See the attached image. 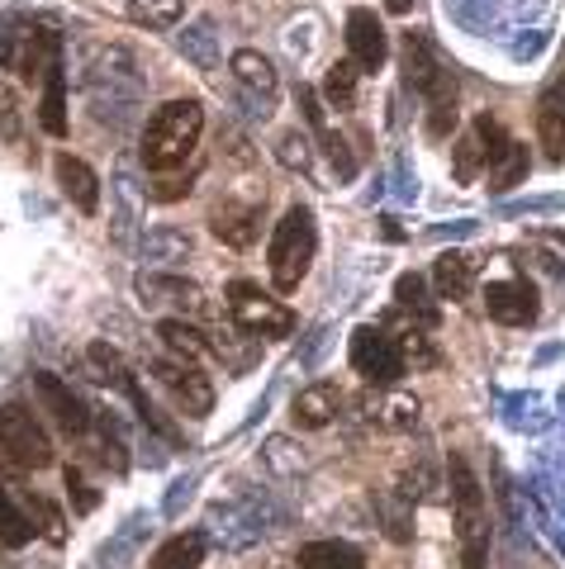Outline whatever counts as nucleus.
<instances>
[{"label":"nucleus","mask_w":565,"mask_h":569,"mask_svg":"<svg viewBox=\"0 0 565 569\" xmlns=\"http://www.w3.org/2000/svg\"><path fill=\"white\" fill-rule=\"evenodd\" d=\"M200 133H205L200 100H167L143 129V167H148V176L181 167L186 157L196 152Z\"/></svg>","instance_id":"f257e3e1"},{"label":"nucleus","mask_w":565,"mask_h":569,"mask_svg":"<svg viewBox=\"0 0 565 569\" xmlns=\"http://www.w3.org/2000/svg\"><path fill=\"white\" fill-rule=\"evenodd\" d=\"M314 252H319V223H314V209L295 204L280 213L276 233H271V252H267V266H271V284L280 295L299 290V280L309 276L314 266Z\"/></svg>","instance_id":"f03ea898"},{"label":"nucleus","mask_w":565,"mask_h":569,"mask_svg":"<svg viewBox=\"0 0 565 569\" xmlns=\"http://www.w3.org/2000/svg\"><path fill=\"white\" fill-rule=\"evenodd\" d=\"M452 475V512H456V537H462V569H485L489 560V508H485V489L475 479L466 456L447 460Z\"/></svg>","instance_id":"7ed1b4c3"},{"label":"nucleus","mask_w":565,"mask_h":569,"mask_svg":"<svg viewBox=\"0 0 565 569\" xmlns=\"http://www.w3.org/2000/svg\"><path fill=\"white\" fill-rule=\"evenodd\" d=\"M224 299H228V313L247 337H261V342H280L290 337L299 318L280 305L276 295H267L257 280H228L224 284Z\"/></svg>","instance_id":"20e7f679"},{"label":"nucleus","mask_w":565,"mask_h":569,"mask_svg":"<svg viewBox=\"0 0 565 569\" xmlns=\"http://www.w3.org/2000/svg\"><path fill=\"white\" fill-rule=\"evenodd\" d=\"M0 451H6L20 470L52 466V437H48V427L33 418V408H24V403L0 408Z\"/></svg>","instance_id":"39448f33"},{"label":"nucleus","mask_w":565,"mask_h":569,"mask_svg":"<svg viewBox=\"0 0 565 569\" xmlns=\"http://www.w3.org/2000/svg\"><path fill=\"white\" fill-rule=\"evenodd\" d=\"M148 376L157 380L171 395V403L181 408L186 418H209L215 413V385H209V376L200 370V361H152Z\"/></svg>","instance_id":"423d86ee"},{"label":"nucleus","mask_w":565,"mask_h":569,"mask_svg":"<svg viewBox=\"0 0 565 569\" xmlns=\"http://www.w3.org/2000/svg\"><path fill=\"white\" fill-rule=\"evenodd\" d=\"M351 366H357V376L370 380V385H395L404 380V370H409V361H404L399 342L385 328H357L351 332Z\"/></svg>","instance_id":"0eeeda50"},{"label":"nucleus","mask_w":565,"mask_h":569,"mask_svg":"<svg viewBox=\"0 0 565 569\" xmlns=\"http://www.w3.org/2000/svg\"><path fill=\"white\" fill-rule=\"evenodd\" d=\"M52 52H58V33L43 29V24H33V20L14 24L6 39H0V62H6L10 71H20V81H33L43 67L58 62Z\"/></svg>","instance_id":"6e6552de"},{"label":"nucleus","mask_w":565,"mask_h":569,"mask_svg":"<svg viewBox=\"0 0 565 569\" xmlns=\"http://www.w3.org/2000/svg\"><path fill=\"white\" fill-rule=\"evenodd\" d=\"M504 148H508L504 123L494 114H475V123L462 133V142H456V186H470L480 171H489V162Z\"/></svg>","instance_id":"1a4fd4ad"},{"label":"nucleus","mask_w":565,"mask_h":569,"mask_svg":"<svg viewBox=\"0 0 565 569\" xmlns=\"http://www.w3.org/2000/svg\"><path fill=\"white\" fill-rule=\"evenodd\" d=\"M209 233L234 252H252L257 233H261V204L242 200V194H224V200L209 209Z\"/></svg>","instance_id":"9d476101"},{"label":"nucleus","mask_w":565,"mask_h":569,"mask_svg":"<svg viewBox=\"0 0 565 569\" xmlns=\"http://www.w3.org/2000/svg\"><path fill=\"white\" fill-rule=\"evenodd\" d=\"M485 313L504 328H527V323H537V313H542V295L533 280H489Z\"/></svg>","instance_id":"9b49d317"},{"label":"nucleus","mask_w":565,"mask_h":569,"mask_svg":"<svg viewBox=\"0 0 565 569\" xmlns=\"http://www.w3.org/2000/svg\"><path fill=\"white\" fill-rule=\"evenodd\" d=\"M33 395L43 399V408L52 413V422H58L67 437H86V432H91V408H86V399H81L67 380L39 370V376H33Z\"/></svg>","instance_id":"f8f14e48"},{"label":"nucleus","mask_w":565,"mask_h":569,"mask_svg":"<svg viewBox=\"0 0 565 569\" xmlns=\"http://www.w3.org/2000/svg\"><path fill=\"white\" fill-rule=\"evenodd\" d=\"M347 52L351 62H357L361 71H380L385 62H390V39H385L380 20L370 10H351L347 14Z\"/></svg>","instance_id":"ddd939ff"},{"label":"nucleus","mask_w":565,"mask_h":569,"mask_svg":"<svg viewBox=\"0 0 565 569\" xmlns=\"http://www.w3.org/2000/svg\"><path fill=\"white\" fill-rule=\"evenodd\" d=\"M537 138L546 162H565V71L546 81V91L537 96Z\"/></svg>","instance_id":"4468645a"},{"label":"nucleus","mask_w":565,"mask_h":569,"mask_svg":"<svg viewBox=\"0 0 565 569\" xmlns=\"http://www.w3.org/2000/svg\"><path fill=\"white\" fill-rule=\"evenodd\" d=\"M52 171H58L62 194H67V200H72L81 213H100V176L91 171V162H81V157H72V152H58Z\"/></svg>","instance_id":"2eb2a0df"},{"label":"nucleus","mask_w":565,"mask_h":569,"mask_svg":"<svg viewBox=\"0 0 565 569\" xmlns=\"http://www.w3.org/2000/svg\"><path fill=\"white\" fill-rule=\"evenodd\" d=\"M456 100L462 96H456V81L447 77V71L423 91V123H428V138L443 142L456 129Z\"/></svg>","instance_id":"dca6fc26"},{"label":"nucleus","mask_w":565,"mask_h":569,"mask_svg":"<svg viewBox=\"0 0 565 569\" xmlns=\"http://www.w3.org/2000/svg\"><path fill=\"white\" fill-rule=\"evenodd\" d=\"M475 257L466 252H443L433 261V295L437 299H466L470 295V284H475Z\"/></svg>","instance_id":"f3484780"},{"label":"nucleus","mask_w":565,"mask_h":569,"mask_svg":"<svg viewBox=\"0 0 565 569\" xmlns=\"http://www.w3.org/2000/svg\"><path fill=\"white\" fill-rule=\"evenodd\" d=\"M395 299H399L404 313L418 318V328H437V323H443V309H437V299H433V280H423L418 271H404L395 280Z\"/></svg>","instance_id":"a211bd4d"},{"label":"nucleus","mask_w":565,"mask_h":569,"mask_svg":"<svg viewBox=\"0 0 565 569\" xmlns=\"http://www.w3.org/2000/svg\"><path fill=\"white\" fill-rule=\"evenodd\" d=\"M338 408H343V389L333 385V380H319V385H309L305 395L295 399V422L299 427H328L333 418H338Z\"/></svg>","instance_id":"6ab92c4d"},{"label":"nucleus","mask_w":565,"mask_h":569,"mask_svg":"<svg viewBox=\"0 0 565 569\" xmlns=\"http://www.w3.org/2000/svg\"><path fill=\"white\" fill-rule=\"evenodd\" d=\"M138 295H143V305H176V309H190V313L205 309L196 280H181V276H143L138 280Z\"/></svg>","instance_id":"aec40b11"},{"label":"nucleus","mask_w":565,"mask_h":569,"mask_svg":"<svg viewBox=\"0 0 565 569\" xmlns=\"http://www.w3.org/2000/svg\"><path fill=\"white\" fill-rule=\"evenodd\" d=\"M443 62H437V52H433V43L423 39V33H404V81L414 86V96H423L428 86L443 77Z\"/></svg>","instance_id":"412c9836"},{"label":"nucleus","mask_w":565,"mask_h":569,"mask_svg":"<svg viewBox=\"0 0 565 569\" xmlns=\"http://www.w3.org/2000/svg\"><path fill=\"white\" fill-rule=\"evenodd\" d=\"M299 569H366V556L347 541H309L295 556Z\"/></svg>","instance_id":"4be33fe9"},{"label":"nucleus","mask_w":565,"mask_h":569,"mask_svg":"<svg viewBox=\"0 0 565 569\" xmlns=\"http://www.w3.org/2000/svg\"><path fill=\"white\" fill-rule=\"evenodd\" d=\"M157 337L176 351V356H186V361H209V337L200 332V323H186V318H176V313H167L162 323H157Z\"/></svg>","instance_id":"5701e85b"},{"label":"nucleus","mask_w":565,"mask_h":569,"mask_svg":"<svg viewBox=\"0 0 565 569\" xmlns=\"http://www.w3.org/2000/svg\"><path fill=\"white\" fill-rule=\"evenodd\" d=\"M205 565V531H176L152 556V569H200Z\"/></svg>","instance_id":"b1692460"},{"label":"nucleus","mask_w":565,"mask_h":569,"mask_svg":"<svg viewBox=\"0 0 565 569\" xmlns=\"http://www.w3.org/2000/svg\"><path fill=\"white\" fill-rule=\"evenodd\" d=\"M33 537H39V522H33V512H24V508L10 498V489L0 485V546L20 550V546H29Z\"/></svg>","instance_id":"393cba45"},{"label":"nucleus","mask_w":565,"mask_h":569,"mask_svg":"<svg viewBox=\"0 0 565 569\" xmlns=\"http://www.w3.org/2000/svg\"><path fill=\"white\" fill-rule=\"evenodd\" d=\"M234 77L247 86V91H257V96H276V67L271 58H261L257 48H238L234 52Z\"/></svg>","instance_id":"a878e982"},{"label":"nucleus","mask_w":565,"mask_h":569,"mask_svg":"<svg viewBox=\"0 0 565 569\" xmlns=\"http://www.w3.org/2000/svg\"><path fill=\"white\" fill-rule=\"evenodd\" d=\"M39 123H43V133L67 138V71H62V62L48 67V96H43Z\"/></svg>","instance_id":"bb28decb"},{"label":"nucleus","mask_w":565,"mask_h":569,"mask_svg":"<svg viewBox=\"0 0 565 569\" xmlns=\"http://www.w3.org/2000/svg\"><path fill=\"white\" fill-rule=\"evenodd\" d=\"M176 48H181V58H190L196 67H215L219 58V33L209 20H196V24H186L181 33H176Z\"/></svg>","instance_id":"cd10ccee"},{"label":"nucleus","mask_w":565,"mask_h":569,"mask_svg":"<svg viewBox=\"0 0 565 569\" xmlns=\"http://www.w3.org/2000/svg\"><path fill=\"white\" fill-rule=\"evenodd\" d=\"M523 181H527V148L508 138V148L489 162V190L504 194V190H514V186H523Z\"/></svg>","instance_id":"c85d7f7f"},{"label":"nucleus","mask_w":565,"mask_h":569,"mask_svg":"<svg viewBox=\"0 0 565 569\" xmlns=\"http://www.w3.org/2000/svg\"><path fill=\"white\" fill-rule=\"evenodd\" d=\"M380 328H385V332H390L395 342H399V351H404V361H409V366H423V370H428V366H437V347H433L428 337H423L414 323H399V318L390 313V318H385Z\"/></svg>","instance_id":"c756f323"},{"label":"nucleus","mask_w":565,"mask_h":569,"mask_svg":"<svg viewBox=\"0 0 565 569\" xmlns=\"http://www.w3.org/2000/svg\"><path fill=\"white\" fill-rule=\"evenodd\" d=\"M366 418H376L385 427H414L418 399H409V395H370L366 399Z\"/></svg>","instance_id":"7c9ffc66"},{"label":"nucleus","mask_w":565,"mask_h":569,"mask_svg":"<svg viewBox=\"0 0 565 569\" xmlns=\"http://www.w3.org/2000/svg\"><path fill=\"white\" fill-rule=\"evenodd\" d=\"M186 14V0H129V20L138 29H171Z\"/></svg>","instance_id":"2f4dec72"},{"label":"nucleus","mask_w":565,"mask_h":569,"mask_svg":"<svg viewBox=\"0 0 565 569\" xmlns=\"http://www.w3.org/2000/svg\"><path fill=\"white\" fill-rule=\"evenodd\" d=\"M357 62H338V67H328V77H324V100L333 104V110H351L357 104Z\"/></svg>","instance_id":"473e14b6"},{"label":"nucleus","mask_w":565,"mask_h":569,"mask_svg":"<svg viewBox=\"0 0 565 569\" xmlns=\"http://www.w3.org/2000/svg\"><path fill=\"white\" fill-rule=\"evenodd\" d=\"M86 366H91V376L100 385H129V366H123V356L110 347V342H96L91 351H86Z\"/></svg>","instance_id":"72a5a7b5"},{"label":"nucleus","mask_w":565,"mask_h":569,"mask_svg":"<svg viewBox=\"0 0 565 569\" xmlns=\"http://www.w3.org/2000/svg\"><path fill=\"white\" fill-rule=\"evenodd\" d=\"M209 522H215V531H219V537H224V546H247V541H252V527H242L238 522V512L234 508H209Z\"/></svg>","instance_id":"f704fd0d"},{"label":"nucleus","mask_w":565,"mask_h":569,"mask_svg":"<svg viewBox=\"0 0 565 569\" xmlns=\"http://www.w3.org/2000/svg\"><path fill=\"white\" fill-rule=\"evenodd\" d=\"M319 142H324V152H328L333 171H338V181H351V176H357V162H351V152H347L343 133H333V129H319Z\"/></svg>","instance_id":"c9c22d12"},{"label":"nucleus","mask_w":565,"mask_h":569,"mask_svg":"<svg viewBox=\"0 0 565 569\" xmlns=\"http://www.w3.org/2000/svg\"><path fill=\"white\" fill-rule=\"evenodd\" d=\"M171 171H157L152 176V194H157V200H181V194L196 186V171H181V176H171Z\"/></svg>","instance_id":"e433bc0d"},{"label":"nucleus","mask_w":565,"mask_h":569,"mask_svg":"<svg viewBox=\"0 0 565 569\" xmlns=\"http://www.w3.org/2000/svg\"><path fill=\"white\" fill-rule=\"evenodd\" d=\"M67 493H72V512H81V518L86 512H96V503H100V493L86 485L81 470H72V466H67Z\"/></svg>","instance_id":"4c0bfd02"},{"label":"nucleus","mask_w":565,"mask_h":569,"mask_svg":"<svg viewBox=\"0 0 565 569\" xmlns=\"http://www.w3.org/2000/svg\"><path fill=\"white\" fill-rule=\"evenodd\" d=\"M280 162H286L290 171H305V167H309L305 138H299V133H286V138H280Z\"/></svg>","instance_id":"58836bf2"},{"label":"nucleus","mask_w":565,"mask_h":569,"mask_svg":"<svg viewBox=\"0 0 565 569\" xmlns=\"http://www.w3.org/2000/svg\"><path fill=\"white\" fill-rule=\"evenodd\" d=\"M148 242H152V257H171V252H186L190 247V238H181V233H148Z\"/></svg>","instance_id":"ea45409f"},{"label":"nucleus","mask_w":565,"mask_h":569,"mask_svg":"<svg viewBox=\"0 0 565 569\" xmlns=\"http://www.w3.org/2000/svg\"><path fill=\"white\" fill-rule=\"evenodd\" d=\"M385 10H390V14H409L414 0H385Z\"/></svg>","instance_id":"a19ab883"}]
</instances>
